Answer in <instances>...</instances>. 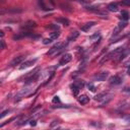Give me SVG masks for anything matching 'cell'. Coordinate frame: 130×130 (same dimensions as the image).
<instances>
[{
	"instance_id": "cell-8",
	"label": "cell",
	"mask_w": 130,
	"mask_h": 130,
	"mask_svg": "<svg viewBox=\"0 0 130 130\" xmlns=\"http://www.w3.org/2000/svg\"><path fill=\"white\" fill-rule=\"evenodd\" d=\"M24 59H25V56H18V57H15L12 61L10 62V66H11V67H13V66H15V65L20 64L21 62L24 61Z\"/></svg>"
},
{
	"instance_id": "cell-26",
	"label": "cell",
	"mask_w": 130,
	"mask_h": 130,
	"mask_svg": "<svg viewBox=\"0 0 130 130\" xmlns=\"http://www.w3.org/2000/svg\"><path fill=\"white\" fill-rule=\"evenodd\" d=\"M125 120H126L127 122H129V123H130V116H127V117H125Z\"/></svg>"
},
{
	"instance_id": "cell-10",
	"label": "cell",
	"mask_w": 130,
	"mask_h": 130,
	"mask_svg": "<svg viewBox=\"0 0 130 130\" xmlns=\"http://www.w3.org/2000/svg\"><path fill=\"white\" fill-rule=\"evenodd\" d=\"M108 10L112 11V12H117L118 10H119V7H118V4L115 3V2H111L108 4Z\"/></svg>"
},
{
	"instance_id": "cell-9",
	"label": "cell",
	"mask_w": 130,
	"mask_h": 130,
	"mask_svg": "<svg viewBox=\"0 0 130 130\" xmlns=\"http://www.w3.org/2000/svg\"><path fill=\"white\" fill-rule=\"evenodd\" d=\"M95 25V21H89V22H87L86 25H83V26H81V31H82V32H88Z\"/></svg>"
},
{
	"instance_id": "cell-15",
	"label": "cell",
	"mask_w": 130,
	"mask_h": 130,
	"mask_svg": "<svg viewBox=\"0 0 130 130\" xmlns=\"http://www.w3.org/2000/svg\"><path fill=\"white\" fill-rule=\"evenodd\" d=\"M59 36H60V32H59V31H56V32H54V33H51L50 39H51L52 41L57 40V39L59 38Z\"/></svg>"
},
{
	"instance_id": "cell-25",
	"label": "cell",
	"mask_w": 130,
	"mask_h": 130,
	"mask_svg": "<svg viewBox=\"0 0 130 130\" xmlns=\"http://www.w3.org/2000/svg\"><path fill=\"white\" fill-rule=\"evenodd\" d=\"M122 4H124V5H130V1H123Z\"/></svg>"
},
{
	"instance_id": "cell-2",
	"label": "cell",
	"mask_w": 130,
	"mask_h": 130,
	"mask_svg": "<svg viewBox=\"0 0 130 130\" xmlns=\"http://www.w3.org/2000/svg\"><path fill=\"white\" fill-rule=\"evenodd\" d=\"M83 87H84V81L83 80H77L73 84H71L70 87L72 89V93L74 94V95H77L78 92H79L81 88H83Z\"/></svg>"
},
{
	"instance_id": "cell-11",
	"label": "cell",
	"mask_w": 130,
	"mask_h": 130,
	"mask_svg": "<svg viewBox=\"0 0 130 130\" xmlns=\"http://www.w3.org/2000/svg\"><path fill=\"white\" fill-rule=\"evenodd\" d=\"M78 102H79V104L81 105H87L88 102H89V98L87 97V95H80L79 98H78Z\"/></svg>"
},
{
	"instance_id": "cell-23",
	"label": "cell",
	"mask_w": 130,
	"mask_h": 130,
	"mask_svg": "<svg viewBox=\"0 0 130 130\" xmlns=\"http://www.w3.org/2000/svg\"><path fill=\"white\" fill-rule=\"evenodd\" d=\"M8 112H9L8 110H6V111H4V112H2V114H1V118H3V117H4L5 115H6V114H7V113H8Z\"/></svg>"
},
{
	"instance_id": "cell-7",
	"label": "cell",
	"mask_w": 130,
	"mask_h": 130,
	"mask_svg": "<svg viewBox=\"0 0 130 130\" xmlns=\"http://www.w3.org/2000/svg\"><path fill=\"white\" fill-rule=\"evenodd\" d=\"M71 59H72L71 54H65V55L62 56V58L60 59L59 64H60V65H65V64H67V63H69V62L71 61Z\"/></svg>"
},
{
	"instance_id": "cell-28",
	"label": "cell",
	"mask_w": 130,
	"mask_h": 130,
	"mask_svg": "<svg viewBox=\"0 0 130 130\" xmlns=\"http://www.w3.org/2000/svg\"><path fill=\"white\" fill-rule=\"evenodd\" d=\"M55 130H61V129H55Z\"/></svg>"
},
{
	"instance_id": "cell-13",
	"label": "cell",
	"mask_w": 130,
	"mask_h": 130,
	"mask_svg": "<svg viewBox=\"0 0 130 130\" xmlns=\"http://www.w3.org/2000/svg\"><path fill=\"white\" fill-rule=\"evenodd\" d=\"M56 21L59 22V24H62V25H64V26H69V20L65 18V17H60V18H56Z\"/></svg>"
},
{
	"instance_id": "cell-17",
	"label": "cell",
	"mask_w": 130,
	"mask_h": 130,
	"mask_svg": "<svg viewBox=\"0 0 130 130\" xmlns=\"http://www.w3.org/2000/svg\"><path fill=\"white\" fill-rule=\"evenodd\" d=\"M127 26V21H121L119 25H118V27H119L120 30H122V29H124Z\"/></svg>"
},
{
	"instance_id": "cell-4",
	"label": "cell",
	"mask_w": 130,
	"mask_h": 130,
	"mask_svg": "<svg viewBox=\"0 0 130 130\" xmlns=\"http://www.w3.org/2000/svg\"><path fill=\"white\" fill-rule=\"evenodd\" d=\"M109 75V72L108 71H104V72H101V73H98L95 74L94 79L97 80V81H105L107 79V77Z\"/></svg>"
},
{
	"instance_id": "cell-1",
	"label": "cell",
	"mask_w": 130,
	"mask_h": 130,
	"mask_svg": "<svg viewBox=\"0 0 130 130\" xmlns=\"http://www.w3.org/2000/svg\"><path fill=\"white\" fill-rule=\"evenodd\" d=\"M65 46H66V45L63 44V43L56 44V45H54V46L48 51L47 55L48 56H56V55H58V54H60L62 52V50L65 48Z\"/></svg>"
},
{
	"instance_id": "cell-5",
	"label": "cell",
	"mask_w": 130,
	"mask_h": 130,
	"mask_svg": "<svg viewBox=\"0 0 130 130\" xmlns=\"http://www.w3.org/2000/svg\"><path fill=\"white\" fill-rule=\"evenodd\" d=\"M122 79L123 78L119 75H114V76H112L110 77V79H109V82L111 86H118V84H120L122 82Z\"/></svg>"
},
{
	"instance_id": "cell-14",
	"label": "cell",
	"mask_w": 130,
	"mask_h": 130,
	"mask_svg": "<svg viewBox=\"0 0 130 130\" xmlns=\"http://www.w3.org/2000/svg\"><path fill=\"white\" fill-rule=\"evenodd\" d=\"M78 36H79V33H78V32H76V31L72 32V33L70 34V36L68 37V42H70V41H74Z\"/></svg>"
},
{
	"instance_id": "cell-21",
	"label": "cell",
	"mask_w": 130,
	"mask_h": 130,
	"mask_svg": "<svg viewBox=\"0 0 130 130\" xmlns=\"http://www.w3.org/2000/svg\"><path fill=\"white\" fill-rule=\"evenodd\" d=\"M123 92H124V93H128V94H130V87H124V88H123Z\"/></svg>"
},
{
	"instance_id": "cell-6",
	"label": "cell",
	"mask_w": 130,
	"mask_h": 130,
	"mask_svg": "<svg viewBox=\"0 0 130 130\" xmlns=\"http://www.w3.org/2000/svg\"><path fill=\"white\" fill-rule=\"evenodd\" d=\"M37 58L36 59H32V60H27V61H25V62H22L21 63V65H20V67H19V69H26V68H27V67H31L32 65H34L37 62Z\"/></svg>"
},
{
	"instance_id": "cell-22",
	"label": "cell",
	"mask_w": 130,
	"mask_h": 130,
	"mask_svg": "<svg viewBox=\"0 0 130 130\" xmlns=\"http://www.w3.org/2000/svg\"><path fill=\"white\" fill-rule=\"evenodd\" d=\"M30 124H31V126H36L37 125V121L36 120H31Z\"/></svg>"
},
{
	"instance_id": "cell-20",
	"label": "cell",
	"mask_w": 130,
	"mask_h": 130,
	"mask_svg": "<svg viewBox=\"0 0 130 130\" xmlns=\"http://www.w3.org/2000/svg\"><path fill=\"white\" fill-rule=\"evenodd\" d=\"M51 42H52V40L49 38V39H44L43 40V44H45V45H47V44H50Z\"/></svg>"
},
{
	"instance_id": "cell-3",
	"label": "cell",
	"mask_w": 130,
	"mask_h": 130,
	"mask_svg": "<svg viewBox=\"0 0 130 130\" xmlns=\"http://www.w3.org/2000/svg\"><path fill=\"white\" fill-rule=\"evenodd\" d=\"M112 97H113V95H109V94H107V93H101L98 95H95V100L98 101V102H104V103H108V102L112 99Z\"/></svg>"
},
{
	"instance_id": "cell-16",
	"label": "cell",
	"mask_w": 130,
	"mask_h": 130,
	"mask_svg": "<svg viewBox=\"0 0 130 130\" xmlns=\"http://www.w3.org/2000/svg\"><path fill=\"white\" fill-rule=\"evenodd\" d=\"M35 26H36V22L35 21H27L22 29H32V27H35Z\"/></svg>"
},
{
	"instance_id": "cell-19",
	"label": "cell",
	"mask_w": 130,
	"mask_h": 130,
	"mask_svg": "<svg viewBox=\"0 0 130 130\" xmlns=\"http://www.w3.org/2000/svg\"><path fill=\"white\" fill-rule=\"evenodd\" d=\"M52 102H53L54 104H56V103H60V99H59L58 95H55V97L53 98V100H52Z\"/></svg>"
},
{
	"instance_id": "cell-27",
	"label": "cell",
	"mask_w": 130,
	"mask_h": 130,
	"mask_svg": "<svg viewBox=\"0 0 130 130\" xmlns=\"http://www.w3.org/2000/svg\"><path fill=\"white\" fill-rule=\"evenodd\" d=\"M127 74H128V75L130 76V66L128 67V69H127Z\"/></svg>"
},
{
	"instance_id": "cell-24",
	"label": "cell",
	"mask_w": 130,
	"mask_h": 130,
	"mask_svg": "<svg viewBox=\"0 0 130 130\" xmlns=\"http://www.w3.org/2000/svg\"><path fill=\"white\" fill-rule=\"evenodd\" d=\"M1 46H2V49H5V48H6V46H5V43H4L3 40H1Z\"/></svg>"
},
{
	"instance_id": "cell-18",
	"label": "cell",
	"mask_w": 130,
	"mask_h": 130,
	"mask_svg": "<svg viewBox=\"0 0 130 130\" xmlns=\"http://www.w3.org/2000/svg\"><path fill=\"white\" fill-rule=\"evenodd\" d=\"M87 87H88V89L90 90V92H95V87H94V84H93V83H88Z\"/></svg>"
},
{
	"instance_id": "cell-12",
	"label": "cell",
	"mask_w": 130,
	"mask_h": 130,
	"mask_svg": "<svg viewBox=\"0 0 130 130\" xmlns=\"http://www.w3.org/2000/svg\"><path fill=\"white\" fill-rule=\"evenodd\" d=\"M129 17H130V15H129V12H128V11H126V10H123L122 12H121L120 18H121L122 20H124V21H127V20L129 19Z\"/></svg>"
}]
</instances>
